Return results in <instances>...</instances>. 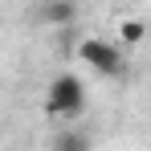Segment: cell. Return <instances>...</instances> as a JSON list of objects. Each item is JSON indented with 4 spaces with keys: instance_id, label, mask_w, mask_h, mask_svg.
Here are the masks:
<instances>
[{
    "instance_id": "1",
    "label": "cell",
    "mask_w": 151,
    "mask_h": 151,
    "mask_svg": "<svg viewBox=\"0 0 151 151\" xmlns=\"http://www.w3.org/2000/svg\"><path fill=\"white\" fill-rule=\"evenodd\" d=\"M45 110L49 119H78L86 110V82L78 74H57L45 90Z\"/></svg>"
},
{
    "instance_id": "2",
    "label": "cell",
    "mask_w": 151,
    "mask_h": 151,
    "mask_svg": "<svg viewBox=\"0 0 151 151\" xmlns=\"http://www.w3.org/2000/svg\"><path fill=\"white\" fill-rule=\"evenodd\" d=\"M78 57L94 70L98 78H119L123 74V53L114 41H102V37H82L78 41Z\"/></svg>"
},
{
    "instance_id": "3",
    "label": "cell",
    "mask_w": 151,
    "mask_h": 151,
    "mask_svg": "<svg viewBox=\"0 0 151 151\" xmlns=\"http://www.w3.org/2000/svg\"><path fill=\"white\" fill-rule=\"evenodd\" d=\"M41 21L53 29H70L78 21V0H45L41 4Z\"/></svg>"
},
{
    "instance_id": "4",
    "label": "cell",
    "mask_w": 151,
    "mask_h": 151,
    "mask_svg": "<svg viewBox=\"0 0 151 151\" xmlns=\"http://www.w3.org/2000/svg\"><path fill=\"white\" fill-rule=\"evenodd\" d=\"M53 147H57V151H86V147H90V139H86L82 131H65V135L53 139Z\"/></svg>"
},
{
    "instance_id": "5",
    "label": "cell",
    "mask_w": 151,
    "mask_h": 151,
    "mask_svg": "<svg viewBox=\"0 0 151 151\" xmlns=\"http://www.w3.org/2000/svg\"><path fill=\"white\" fill-rule=\"evenodd\" d=\"M143 33H147V25H143L139 17H131V21H123V25H119V37H123V45H139V41H143Z\"/></svg>"
}]
</instances>
